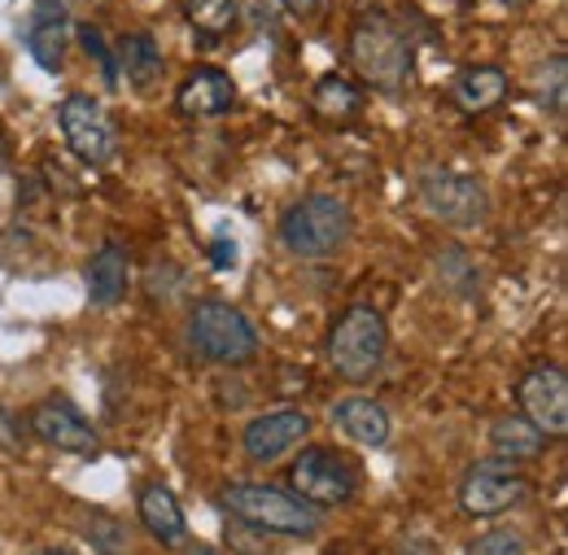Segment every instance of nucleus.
Returning a JSON list of instances; mask_svg holds the SVG:
<instances>
[{
    "instance_id": "obj_13",
    "label": "nucleus",
    "mask_w": 568,
    "mask_h": 555,
    "mask_svg": "<svg viewBox=\"0 0 568 555\" xmlns=\"http://www.w3.org/2000/svg\"><path fill=\"white\" fill-rule=\"evenodd\" d=\"M71 13H67V0H36V13H31V31H27V53L36 58V67L58 74L62 58H67V44H71Z\"/></svg>"
},
{
    "instance_id": "obj_19",
    "label": "nucleus",
    "mask_w": 568,
    "mask_h": 555,
    "mask_svg": "<svg viewBox=\"0 0 568 555\" xmlns=\"http://www.w3.org/2000/svg\"><path fill=\"white\" fill-rule=\"evenodd\" d=\"M114 67L119 74H128V83L132 88H153L158 83V74H162V49H158V40L149 36V31H128L123 40H119V49H114Z\"/></svg>"
},
{
    "instance_id": "obj_1",
    "label": "nucleus",
    "mask_w": 568,
    "mask_h": 555,
    "mask_svg": "<svg viewBox=\"0 0 568 555\" xmlns=\"http://www.w3.org/2000/svg\"><path fill=\"white\" fill-rule=\"evenodd\" d=\"M351 62L376 92H403L416 74V49L394 13L372 9L351 31Z\"/></svg>"
},
{
    "instance_id": "obj_9",
    "label": "nucleus",
    "mask_w": 568,
    "mask_h": 555,
    "mask_svg": "<svg viewBox=\"0 0 568 555\" xmlns=\"http://www.w3.org/2000/svg\"><path fill=\"white\" fill-rule=\"evenodd\" d=\"M516 398H520V412L529 424H538L547 437H560L568 433V376L565 367L556 363H538L520 376L516 385Z\"/></svg>"
},
{
    "instance_id": "obj_18",
    "label": "nucleus",
    "mask_w": 568,
    "mask_h": 555,
    "mask_svg": "<svg viewBox=\"0 0 568 555\" xmlns=\"http://www.w3.org/2000/svg\"><path fill=\"white\" fill-rule=\"evenodd\" d=\"M450 97H455V105H459L464 114H486V110H495L498 101L507 97V74H503L498 67L459 70Z\"/></svg>"
},
{
    "instance_id": "obj_11",
    "label": "nucleus",
    "mask_w": 568,
    "mask_h": 555,
    "mask_svg": "<svg viewBox=\"0 0 568 555\" xmlns=\"http://www.w3.org/2000/svg\"><path fill=\"white\" fill-rule=\"evenodd\" d=\"M311 433V416L297 412V407H281V412H267V416H254L241 433V446L254 464H276L284 460L302 437Z\"/></svg>"
},
{
    "instance_id": "obj_23",
    "label": "nucleus",
    "mask_w": 568,
    "mask_h": 555,
    "mask_svg": "<svg viewBox=\"0 0 568 555\" xmlns=\"http://www.w3.org/2000/svg\"><path fill=\"white\" fill-rule=\"evenodd\" d=\"M568 67L565 58L556 53L551 62H542L538 74H534V97H538V105L542 110H551V114H565V97H568Z\"/></svg>"
},
{
    "instance_id": "obj_31",
    "label": "nucleus",
    "mask_w": 568,
    "mask_h": 555,
    "mask_svg": "<svg viewBox=\"0 0 568 555\" xmlns=\"http://www.w3.org/2000/svg\"><path fill=\"white\" fill-rule=\"evenodd\" d=\"M189 555H219V552H214V547H193Z\"/></svg>"
},
{
    "instance_id": "obj_5",
    "label": "nucleus",
    "mask_w": 568,
    "mask_h": 555,
    "mask_svg": "<svg viewBox=\"0 0 568 555\" xmlns=\"http://www.w3.org/2000/svg\"><path fill=\"white\" fill-rule=\"evenodd\" d=\"M189 342L202 359L211 363H227V367H241L250 359H258V333L254 324L232 306V302H197L193 315H189Z\"/></svg>"
},
{
    "instance_id": "obj_8",
    "label": "nucleus",
    "mask_w": 568,
    "mask_h": 555,
    "mask_svg": "<svg viewBox=\"0 0 568 555\" xmlns=\"http://www.w3.org/2000/svg\"><path fill=\"white\" fill-rule=\"evenodd\" d=\"M58 123H62V137H67L71 153L83 167L110 162V153H114V123H110L101 101H92L88 92H71L62 101V110H58Z\"/></svg>"
},
{
    "instance_id": "obj_27",
    "label": "nucleus",
    "mask_w": 568,
    "mask_h": 555,
    "mask_svg": "<svg viewBox=\"0 0 568 555\" xmlns=\"http://www.w3.org/2000/svg\"><path fill=\"white\" fill-rule=\"evenodd\" d=\"M211 259H214V268H232L236 263V241H227L223 232L211 241Z\"/></svg>"
},
{
    "instance_id": "obj_33",
    "label": "nucleus",
    "mask_w": 568,
    "mask_h": 555,
    "mask_svg": "<svg viewBox=\"0 0 568 555\" xmlns=\"http://www.w3.org/2000/svg\"><path fill=\"white\" fill-rule=\"evenodd\" d=\"M503 4H520V0H503Z\"/></svg>"
},
{
    "instance_id": "obj_24",
    "label": "nucleus",
    "mask_w": 568,
    "mask_h": 555,
    "mask_svg": "<svg viewBox=\"0 0 568 555\" xmlns=\"http://www.w3.org/2000/svg\"><path fill=\"white\" fill-rule=\"evenodd\" d=\"M74 36H79V44H83V53L88 58H97V67L105 74V83L110 88H119V67H114V49L105 44V36H101V27H92V22H83V27H74Z\"/></svg>"
},
{
    "instance_id": "obj_29",
    "label": "nucleus",
    "mask_w": 568,
    "mask_h": 555,
    "mask_svg": "<svg viewBox=\"0 0 568 555\" xmlns=\"http://www.w3.org/2000/svg\"><path fill=\"white\" fill-rule=\"evenodd\" d=\"M403 555H437V547H433L428 538H407V543H403Z\"/></svg>"
},
{
    "instance_id": "obj_15",
    "label": "nucleus",
    "mask_w": 568,
    "mask_h": 555,
    "mask_svg": "<svg viewBox=\"0 0 568 555\" xmlns=\"http://www.w3.org/2000/svg\"><path fill=\"white\" fill-rule=\"evenodd\" d=\"M333 424L355 442V446H385L389 442V412L367 398V394H351L333 403Z\"/></svg>"
},
{
    "instance_id": "obj_12",
    "label": "nucleus",
    "mask_w": 568,
    "mask_h": 555,
    "mask_svg": "<svg viewBox=\"0 0 568 555\" xmlns=\"http://www.w3.org/2000/svg\"><path fill=\"white\" fill-rule=\"evenodd\" d=\"M31 428L44 446H58V451H71V455H97L101 451L97 428L67 398H44L40 407H31Z\"/></svg>"
},
{
    "instance_id": "obj_7",
    "label": "nucleus",
    "mask_w": 568,
    "mask_h": 555,
    "mask_svg": "<svg viewBox=\"0 0 568 555\" xmlns=\"http://www.w3.org/2000/svg\"><path fill=\"white\" fill-rule=\"evenodd\" d=\"M420 202L433 219L450 223V228H477L490 214V193L477 175L464 171H428L420 180Z\"/></svg>"
},
{
    "instance_id": "obj_30",
    "label": "nucleus",
    "mask_w": 568,
    "mask_h": 555,
    "mask_svg": "<svg viewBox=\"0 0 568 555\" xmlns=\"http://www.w3.org/2000/svg\"><path fill=\"white\" fill-rule=\"evenodd\" d=\"M9 167V137H4V128H0V171Z\"/></svg>"
},
{
    "instance_id": "obj_4",
    "label": "nucleus",
    "mask_w": 568,
    "mask_h": 555,
    "mask_svg": "<svg viewBox=\"0 0 568 555\" xmlns=\"http://www.w3.org/2000/svg\"><path fill=\"white\" fill-rule=\"evenodd\" d=\"M385 350H389V329L381 320L376 306H346V315L333 324L328 333V359L333 367L346 376V381H367L381 372L385 363Z\"/></svg>"
},
{
    "instance_id": "obj_28",
    "label": "nucleus",
    "mask_w": 568,
    "mask_h": 555,
    "mask_svg": "<svg viewBox=\"0 0 568 555\" xmlns=\"http://www.w3.org/2000/svg\"><path fill=\"white\" fill-rule=\"evenodd\" d=\"M281 4L293 13V18H311V13L320 9V0H281Z\"/></svg>"
},
{
    "instance_id": "obj_20",
    "label": "nucleus",
    "mask_w": 568,
    "mask_h": 555,
    "mask_svg": "<svg viewBox=\"0 0 568 555\" xmlns=\"http://www.w3.org/2000/svg\"><path fill=\"white\" fill-rule=\"evenodd\" d=\"M490 446L498 451V460H538L547 446V433L525 416H498L490 424Z\"/></svg>"
},
{
    "instance_id": "obj_22",
    "label": "nucleus",
    "mask_w": 568,
    "mask_h": 555,
    "mask_svg": "<svg viewBox=\"0 0 568 555\" xmlns=\"http://www.w3.org/2000/svg\"><path fill=\"white\" fill-rule=\"evenodd\" d=\"M180 4H184V18L193 22V31H202L206 44L227 36L232 22H236V0H180Z\"/></svg>"
},
{
    "instance_id": "obj_3",
    "label": "nucleus",
    "mask_w": 568,
    "mask_h": 555,
    "mask_svg": "<svg viewBox=\"0 0 568 555\" xmlns=\"http://www.w3.org/2000/svg\"><path fill=\"white\" fill-rule=\"evenodd\" d=\"M355 232L351 206L333 193H311L281 214V241L297 259H328L337 254Z\"/></svg>"
},
{
    "instance_id": "obj_6",
    "label": "nucleus",
    "mask_w": 568,
    "mask_h": 555,
    "mask_svg": "<svg viewBox=\"0 0 568 555\" xmlns=\"http://www.w3.org/2000/svg\"><path fill=\"white\" fill-rule=\"evenodd\" d=\"M288 486H293V494L302 503H311V507H342V503L355 498L358 473L355 464H346L337 451L311 446V451H302V460H293Z\"/></svg>"
},
{
    "instance_id": "obj_10",
    "label": "nucleus",
    "mask_w": 568,
    "mask_h": 555,
    "mask_svg": "<svg viewBox=\"0 0 568 555\" xmlns=\"http://www.w3.org/2000/svg\"><path fill=\"white\" fill-rule=\"evenodd\" d=\"M525 494H529V482H525L516 468L490 460V464H473V468L464 473V482H459V507H464L468 516L486 521V516L511 512Z\"/></svg>"
},
{
    "instance_id": "obj_26",
    "label": "nucleus",
    "mask_w": 568,
    "mask_h": 555,
    "mask_svg": "<svg viewBox=\"0 0 568 555\" xmlns=\"http://www.w3.org/2000/svg\"><path fill=\"white\" fill-rule=\"evenodd\" d=\"M83 534H88L105 555H123V529H119V521H110V516H92V525H83Z\"/></svg>"
},
{
    "instance_id": "obj_14",
    "label": "nucleus",
    "mask_w": 568,
    "mask_h": 555,
    "mask_svg": "<svg viewBox=\"0 0 568 555\" xmlns=\"http://www.w3.org/2000/svg\"><path fill=\"white\" fill-rule=\"evenodd\" d=\"M175 101L193 119H219V114H227L236 105V83L223 70H197V74H189L180 83V97Z\"/></svg>"
},
{
    "instance_id": "obj_2",
    "label": "nucleus",
    "mask_w": 568,
    "mask_h": 555,
    "mask_svg": "<svg viewBox=\"0 0 568 555\" xmlns=\"http://www.w3.org/2000/svg\"><path fill=\"white\" fill-rule=\"evenodd\" d=\"M219 503L250 529L284 534V538H311L320 529V507L302 503L293 490L267 486V482H236L219 494Z\"/></svg>"
},
{
    "instance_id": "obj_21",
    "label": "nucleus",
    "mask_w": 568,
    "mask_h": 555,
    "mask_svg": "<svg viewBox=\"0 0 568 555\" xmlns=\"http://www.w3.org/2000/svg\"><path fill=\"white\" fill-rule=\"evenodd\" d=\"M311 110L328 123H351L363 114V92H358L351 79L342 74H324L315 88H311Z\"/></svg>"
},
{
    "instance_id": "obj_32",
    "label": "nucleus",
    "mask_w": 568,
    "mask_h": 555,
    "mask_svg": "<svg viewBox=\"0 0 568 555\" xmlns=\"http://www.w3.org/2000/svg\"><path fill=\"white\" fill-rule=\"evenodd\" d=\"M31 555H71V552H53V547H49V552H31Z\"/></svg>"
},
{
    "instance_id": "obj_16",
    "label": "nucleus",
    "mask_w": 568,
    "mask_h": 555,
    "mask_svg": "<svg viewBox=\"0 0 568 555\" xmlns=\"http://www.w3.org/2000/svg\"><path fill=\"white\" fill-rule=\"evenodd\" d=\"M136 512H141L144 529L162 543V547H175V543H184V534H189V521H184V512H180V498L171 494L166 486H158V482H149L141 490V503H136Z\"/></svg>"
},
{
    "instance_id": "obj_17",
    "label": "nucleus",
    "mask_w": 568,
    "mask_h": 555,
    "mask_svg": "<svg viewBox=\"0 0 568 555\" xmlns=\"http://www.w3.org/2000/svg\"><path fill=\"white\" fill-rule=\"evenodd\" d=\"M128 280H132V263H128L123 245L105 241V245L92 254V263H88V297H92L97 306H114V302H123Z\"/></svg>"
},
{
    "instance_id": "obj_25",
    "label": "nucleus",
    "mask_w": 568,
    "mask_h": 555,
    "mask_svg": "<svg viewBox=\"0 0 568 555\" xmlns=\"http://www.w3.org/2000/svg\"><path fill=\"white\" fill-rule=\"evenodd\" d=\"M468 555H525V538L511 529H490L468 543Z\"/></svg>"
}]
</instances>
